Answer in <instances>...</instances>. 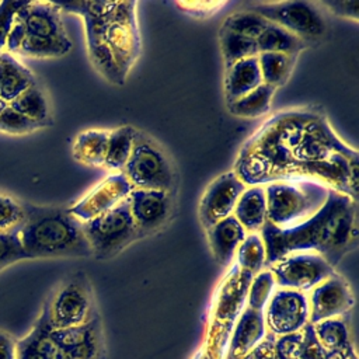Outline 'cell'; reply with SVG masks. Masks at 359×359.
I'll return each instance as SVG.
<instances>
[{"label":"cell","instance_id":"cell-1","mask_svg":"<svg viewBox=\"0 0 359 359\" xmlns=\"http://www.w3.org/2000/svg\"><path fill=\"white\" fill-rule=\"evenodd\" d=\"M233 171L247 187L316 180L358 202L359 153L317 105L282 109L265 119L240 147Z\"/></svg>","mask_w":359,"mask_h":359},{"label":"cell","instance_id":"cell-2","mask_svg":"<svg viewBox=\"0 0 359 359\" xmlns=\"http://www.w3.org/2000/svg\"><path fill=\"white\" fill-rule=\"evenodd\" d=\"M83 20L88 59L111 84L123 86L142 53L136 1H56Z\"/></svg>","mask_w":359,"mask_h":359},{"label":"cell","instance_id":"cell-3","mask_svg":"<svg viewBox=\"0 0 359 359\" xmlns=\"http://www.w3.org/2000/svg\"><path fill=\"white\" fill-rule=\"evenodd\" d=\"M259 234L266 251L265 268L294 252H316L337 268L358 247V202L330 189L325 203L307 220L289 229L266 222Z\"/></svg>","mask_w":359,"mask_h":359},{"label":"cell","instance_id":"cell-4","mask_svg":"<svg viewBox=\"0 0 359 359\" xmlns=\"http://www.w3.org/2000/svg\"><path fill=\"white\" fill-rule=\"evenodd\" d=\"M17 233L28 259L91 257L83 223L69 206L25 202V219Z\"/></svg>","mask_w":359,"mask_h":359},{"label":"cell","instance_id":"cell-5","mask_svg":"<svg viewBox=\"0 0 359 359\" xmlns=\"http://www.w3.org/2000/svg\"><path fill=\"white\" fill-rule=\"evenodd\" d=\"M56 1H22L13 15L4 52L35 59L67 55L73 43L62 21Z\"/></svg>","mask_w":359,"mask_h":359},{"label":"cell","instance_id":"cell-6","mask_svg":"<svg viewBox=\"0 0 359 359\" xmlns=\"http://www.w3.org/2000/svg\"><path fill=\"white\" fill-rule=\"evenodd\" d=\"M264 189L266 222L289 229L311 217L325 203L331 188L316 180L293 178L269 182Z\"/></svg>","mask_w":359,"mask_h":359},{"label":"cell","instance_id":"cell-7","mask_svg":"<svg viewBox=\"0 0 359 359\" xmlns=\"http://www.w3.org/2000/svg\"><path fill=\"white\" fill-rule=\"evenodd\" d=\"M121 172L132 189L178 191V172L170 153L140 129L136 130L130 157Z\"/></svg>","mask_w":359,"mask_h":359},{"label":"cell","instance_id":"cell-8","mask_svg":"<svg viewBox=\"0 0 359 359\" xmlns=\"http://www.w3.org/2000/svg\"><path fill=\"white\" fill-rule=\"evenodd\" d=\"M42 311L52 330L79 327L101 316L90 278L73 272L63 278L46 297Z\"/></svg>","mask_w":359,"mask_h":359},{"label":"cell","instance_id":"cell-9","mask_svg":"<svg viewBox=\"0 0 359 359\" xmlns=\"http://www.w3.org/2000/svg\"><path fill=\"white\" fill-rule=\"evenodd\" d=\"M244 8L287 29L309 46L320 43L328 31L324 10L318 7L317 1L289 0L245 3Z\"/></svg>","mask_w":359,"mask_h":359},{"label":"cell","instance_id":"cell-10","mask_svg":"<svg viewBox=\"0 0 359 359\" xmlns=\"http://www.w3.org/2000/svg\"><path fill=\"white\" fill-rule=\"evenodd\" d=\"M84 236L95 259L119 255L130 244L140 240L132 219L128 198L111 210L83 223Z\"/></svg>","mask_w":359,"mask_h":359},{"label":"cell","instance_id":"cell-11","mask_svg":"<svg viewBox=\"0 0 359 359\" xmlns=\"http://www.w3.org/2000/svg\"><path fill=\"white\" fill-rule=\"evenodd\" d=\"M129 210L140 240L161 233L175 216L177 192L160 189H132Z\"/></svg>","mask_w":359,"mask_h":359},{"label":"cell","instance_id":"cell-12","mask_svg":"<svg viewBox=\"0 0 359 359\" xmlns=\"http://www.w3.org/2000/svg\"><path fill=\"white\" fill-rule=\"evenodd\" d=\"M268 269L279 289L309 293L314 286L335 272L321 255L316 252H294L276 261Z\"/></svg>","mask_w":359,"mask_h":359},{"label":"cell","instance_id":"cell-13","mask_svg":"<svg viewBox=\"0 0 359 359\" xmlns=\"http://www.w3.org/2000/svg\"><path fill=\"white\" fill-rule=\"evenodd\" d=\"M251 275L243 272L237 265L229 272L227 278L223 279L222 290L217 293L212 310V337L206 338L203 348L212 355V348L217 345V338H224L236 318H238V309L247 299V290L251 280ZM213 356V355H212ZM215 358V356H213Z\"/></svg>","mask_w":359,"mask_h":359},{"label":"cell","instance_id":"cell-14","mask_svg":"<svg viewBox=\"0 0 359 359\" xmlns=\"http://www.w3.org/2000/svg\"><path fill=\"white\" fill-rule=\"evenodd\" d=\"M307 294L289 289H276L265 307L266 332L282 337L302 331L309 324Z\"/></svg>","mask_w":359,"mask_h":359},{"label":"cell","instance_id":"cell-15","mask_svg":"<svg viewBox=\"0 0 359 359\" xmlns=\"http://www.w3.org/2000/svg\"><path fill=\"white\" fill-rule=\"evenodd\" d=\"M306 294L310 309V324L346 316L355 306V296L351 285L337 272L331 273Z\"/></svg>","mask_w":359,"mask_h":359},{"label":"cell","instance_id":"cell-16","mask_svg":"<svg viewBox=\"0 0 359 359\" xmlns=\"http://www.w3.org/2000/svg\"><path fill=\"white\" fill-rule=\"evenodd\" d=\"M245 188L247 185L233 170L216 177L206 187L199 201L198 215L202 227L206 230L215 223L233 215L236 203Z\"/></svg>","mask_w":359,"mask_h":359},{"label":"cell","instance_id":"cell-17","mask_svg":"<svg viewBox=\"0 0 359 359\" xmlns=\"http://www.w3.org/2000/svg\"><path fill=\"white\" fill-rule=\"evenodd\" d=\"M130 191L132 187L122 172H111L70 205L69 210L77 220L84 223L119 205Z\"/></svg>","mask_w":359,"mask_h":359},{"label":"cell","instance_id":"cell-18","mask_svg":"<svg viewBox=\"0 0 359 359\" xmlns=\"http://www.w3.org/2000/svg\"><path fill=\"white\" fill-rule=\"evenodd\" d=\"M50 335L66 359H105V334L101 316L87 324L50 330Z\"/></svg>","mask_w":359,"mask_h":359},{"label":"cell","instance_id":"cell-19","mask_svg":"<svg viewBox=\"0 0 359 359\" xmlns=\"http://www.w3.org/2000/svg\"><path fill=\"white\" fill-rule=\"evenodd\" d=\"M266 335L264 311L245 307L233 328L226 359H243Z\"/></svg>","mask_w":359,"mask_h":359},{"label":"cell","instance_id":"cell-20","mask_svg":"<svg viewBox=\"0 0 359 359\" xmlns=\"http://www.w3.org/2000/svg\"><path fill=\"white\" fill-rule=\"evenodd\" d=\"M205 231L210 252L222 266H227L233 261L238 245L247 237V231L233 215L215 223Z\"/></svg>","mask_w":359,"mask_h":359},{"label":"cell","instance_id":"cell-21","mask_svg":"<svg viewBox=\"0 0 359 359\" xmlns=\"http://www.w3.org/2000/svg\"><path fill=\"white\" fill-rule=\"evenodd\" d=\"M50 327L41 310L28 334L17 339V359H66L50 335Z\"/></svg>","mask_w":359,"mask_h":359},{"label":"cell","instance_id":"cell-22","mask_svg":"<svg viewBox=\"0 0 359 359\" xmlns=\"http://www.w3.org/2000/svg\"><path fill=\"white\" fill-rule=\"evenodd\" d=\"M257 56L241 59L230 67L224 69L223 94L226 104L241 98L262 84Z\"/></svg>","mask_w":359,"mask_h":359},{"label":"cell","instance_id":"cell-23","mask_svg":"<svg viewBox=\"0 0 359 359\" xmlns=\"http://www.w3.org/2000/svg\"><path fill=\"white\" fill-rule=\"evenodd\" d=\"M233 216L247 234L259 233L266 223V198L264 187H247L236 203Z\"/></svg>","mask_w":359,"mask_h":359},{"label":"cell","instance_id":"cell-24","mask_svg":"<svg viewBox=\"0 0 359 359\" xmlns=\"http://www.w3.org/2000/svg\"><path fill=\"white\" fill-rule=\"evenodd\" d=\"M36 83L34 73L14 55H0V101L8 104Z\"/></svg>","mask_w":359,"mask_h":359},{"label":"cell","instance_id":"cell-25","mask_svg":"<svg viewBox=\"0 0 359 359\" xmlns=\"http://www.w3.org/2000/svg\"><path fill=\"white\" fill-rule=\"evenodd\" d=\"M109 129H86L74 137L73 158L87 167L104 168Z\"/></svg>","mask_w":359,"mask_h":359},{"label":"cell","instance_id":"cell-26","mask_svg":"<svg viewBox=\"0 0 359 359\" xmlns=\"http://www.w3.org/2000/svg\"><path fill=\"white\" fill-rule=\"evenodd\" d=\"M8 105L32 122L38 123L42 129L53 125L48 97L42 87L38 84V81L28 87L25 91H22L11 102H8Z\"/></svg>","mask_w":359,"mask_h":359},{"label":"cell","instance_id":"cell-27","mask_svg":"<svg viewBox=\"0 0 359 359\" xmlns=\"http://www.w3.org/2000/svg\"><path fill=\"white\" fill-rule=\"evenodd\" d=\"M136 128L132 125H121L109 129L107 154L104 168L111 172H121L130 157Z\"/></svg>","mask_w":359,"mask_h":359},{"label":"cell","instance_id":"cell-28","mask_svg":"<svg viewBox=\"0 0 359 359\" xmlns=\"http://www.w3.org/2000/svg\"><path fill=\"white\" fill-rule=\"evenodd\" d=\"M257 60L262 83L278 90L289 81L297 56L279 52H261L258 53Z\"/></svg>","mask_w":359,"mask_h":359},{"label":"cell","instance_id":"cell-29","mask_svg":"<svg viewBox=\"0 0 359 359\" xmlns=\"http://www.w3.org/2000/svg\"><path fill=\"white\" fill-rule=\"evenodd\" d=\"M275 93L276 90L273 87L262 83L261 86L247 93L241 98L226 104V108L231 115L237 118H245V119L261 118L271 111Z\"/></svg>","mask_w":359,"mask_h":359},{"label":"cell","instance_id":"cell-30","mask_svg":"<svg viewBox=\"0 0 359 359\" xmlns=\"http://www.w3.org/2000/svg\"><path fill=\"white\" fill-rule=\"evenodd\" d=\"M257 46L259 53L279 52L293 56H299L303 50L309 48L306 42H303L296 35L273 22H268L265 29L257 38Z\"/></svg>","mask_w":359,"mask_h":359},{"label":"cell","instance_id":"cell-31","mask_svg":"<svg viewBox=\"0 0 359 359\" xmlns=\"http://www.w3.org/2000/svg\"><path fill=\"white\" fill-rule=\"evenodd\" d=\"M316 338L325 351H346L352 348L348 314L311 324Z\"/></svg>","mask_w":359,"mask_h":359},{"label":"cell","instance_id":"cell-32","mask_svg":"<svg viewBox=\"0 0 359 359\" xmlns=\"http://www.w3.org/2000/svg\"><path fill=\"white\" fill-rule=\"evenodd\" d=\"M217 39H219V48H220L224 69L230 67L231 65H234L241 59L252 57L259 53L257 46V39L238 35L223 28L219 29Z\"/></svg>","mask_w":359,"mask_h":359},{"label":"cell","instance_id":"cell-33","mask_svg":"<svg viewBox=\"0 0 359 359\" xmlns=\"http://www.w3.org/2000/svg\"><path fill=\"white\" fill-rule=\"evenodd\" d=\"M234 258H236V265L243 272L250 273L251 276L265 269L266 251H265V244L261 234L259 233L247 234V237L238 245Z\"/></svg>","mask_w":359,"mask_h":359},{"label":"cell","instance_id":"cell-34","mask_svg":"<svg viewBox=\"0 0 359 359\" xmlns=\"http://www.w3.org/2000/svg\"><path fill=\"white\" fill-rule=\"evenodd\" d=\"M268 22L269 21H266L265 18L258 15L257 13L250 11L247 8H243V10H238V11H234V13L229 14L223 20L220 28L231 31V32L238 34V35H244V36L257 39L261 35V32L265 29Z\"/></svg>","mask_w":359,"mask_h":359},{"label":"cell","instance_id":"cell-35","mask_svg":"<svg viewBox=\"0 0 359 359\" xmlns=\"http://www.w3.org/2000/svg\"><path fill=\"white\" fill-rule=\"evenodd\" d=\"M275 286L276 285L273 275L268 268L254 275L250 280L247 290V307L257 311H264L268 304V300L275 292Z\"/></svg>","mask_w":359,"mask_h":359},{"label":"cell","instance_id":"cell-36","mask_svg":"<svg viewBox=\"0 0 359 359\" xmlns=\"http://www.w3.org/2000/svg\"><path fill=\"white\" fill-rule=\"evenodd\" d=\"M25 219V201L0 192V233L18 231Z\"/></svg>","mask_w":359,"mask_h":359},{"label":"cell","instance_id":"cell-37","mask_svg":"<svg viewBox=\"0 0 359 359\" xmlns=\"http://www.w3.org/2000/svg\"><path fill=\"white\" fill-rule=\"evenodd\" d=\"M42 129L38 123L13 109L8 104L0 112V132L7 135H28Z\"/></svg>","mask_w":359,"mask_h":359},{"label":"cell","instance_id":"cell-38","mask_svg":"<svg viewBox=\"0 0 359 359\" xmlns=\"http://www.w3.org/2000/svg\"><path fill=\"white\" fill-rule=\"evenodd\" d=\"M25 259L28 258L22 250L18 233H0V272Z\"/></svg>","mask_w":359,"mask_h":359},{"label":"cell","instance_id":"cell-39","mask_svg":"<svg viewBox=\"0 0 359 359\" xmlns=\"http://www.w3.org/2000/svg\"><path fill=\"white\" fill-rule=\"evenodd\" d=\"M303 339H304L303 330L275 338V344H273L275 359H297L302 351Z\"/></svg>","mask_w":359,"mask_h":359},{"label":"cell","instance_id":"cell-40","mask_svg":"<svg viewBox=\"0 0 359 359\" xmlns=\"http://www.w3.org/2000/svg\"><path fill=\"white\" fill-rule=\"evenodd\" d=\"M321 10H328L335 17L351 20L356 22L359 20V1L358 0H324L317 1Z\"/></svg>","mask_w":359,"mask_h":359},{"label":"cell","instance_id":"cell-41","mask_svg":"<svg viewBox=\"0 0 359 359\" xmlns=\"http://www.w3.org/2000/svg\"><path fill=\"white\" fill-rule=\"evenodd\" d=\"M177 7L195 18H208L223 8L226 1H177Z\"/></svg>","mask_w":359,"mask_h":359},{"label":"cell","instance_id":"cell-42","mask_svg":"<svg viewBox=\"0 0 359 359\" xmlns=\"http://www.w3.org/2000/svg\"><path fill=\"white\" fill-rule=\"evenodd\" d=\"M20 4V0H4L0 1V55L4 52L6 38L11 25L13 15Z\"/></svg>","mask_w":359,"mask_h":359},{"label":"cell","instance_id":"cell-43","mask_svg":"<svg viewBox=\"0 0 359 359\" xmlns=\"http://www.w3.org/2000/svg\"><path fill=\"white\" fill-rule=\"evenodd\" d=\"M275 338L276 337L266 332L265 338L254 349H251L243 359H275V353H273Z\"/></svg>","mask_w":359,"mask_h":359},{"label":"cell","instance_id":"cell-44","mask_svg":"<svg viewBox=\"0 0 359 359\" xmlns=\"http://www.w3.org/2000/svg\"><path fill=\"white\" fill-rule=\"evenodd\" d=\"M0 359H17V338L0 328Z\"/></svg>","mask_w":359,"mask_h":359},{"label":"cell","instance_id":"cell-45","mask_svg":"<svg viewBox=\"0 0 359 359\" xmlns=\"http://www.w3.org/2000/svg\"><path fill=\"white\" fill-rule=\"evenodd\" d=\"M192 359H216V358H213L205 348H203V349L201 348V349L198 351V353H196Z\"/></svg>","mask_w":359,"mask_h":359},{"label":"cell","instance_id":"cell-46","mask_svg":"<svg viewBox=\"0 0 359 359\" xmlns=\"http://www.w3.org/2000/svg\"><path fill=\"white\" fill-rule=\"evenodd\" d=\"M6 105H7V104H6V102H3V101H0V112H1V111H3V108H4V107H6Z\"/></svg>","mask_w":359,"mask_h":359}]
</instances>
